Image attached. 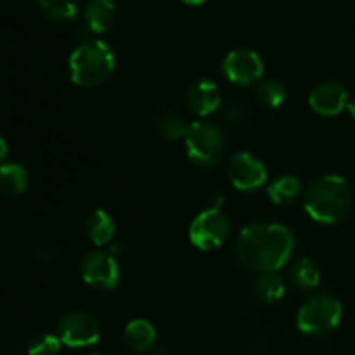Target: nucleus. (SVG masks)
<instances>
[{"label":"nucleus","instance_id":"1","mask_svg":"<svg viewBox=\"0 0 355 355\" xmlns=\"http://www.w3.org/2000/svg\"><path fill=\"white\" fill-rule=\"evenodd\" d=\"M295 248V236L286 225L255 222L241 229L236 253L245 267L259 272H277Z\"/></svg>","mask_w":355,"mask_h":355},{"label":"nucleus","instance_id":"2","mask_svg":"<svg viewBox=\"0 0 355 355\" xmlns=\"http://www.w3.org/2000/svg\"><path fill=\"white\" fill-rule=\"evenodd\" d=\"M352 207V187L342 175H324L305 189L304 208L319 224H336Z\"/></svg>","mask_w":355,"mask_h":355},{"label":"nucleus","instance_id":"3","mask_svg":"<svg viewBox=\"0 0 355 355\" xmlns=\"http://www.w3.org/2000/svg\"><path fill=\"white\" fill-rule=\"evenodd\" d=\"M116 58L110 44L99 38H83L68 59L69 78L75 85L92 89L113 75Z\"/></svg>","mask_w":355,"mask_h":355},{"label":"nucleus","instance_id":"4","mask_svg":"<svg viewBox=\"0 0 355 355\" xmlns=\"http://www.w3.org/2000/svg\"><path fill=\"white\" fill-rule=\"evenodd\" d=\"M342 315L343 309L338 298L329 293H318L298 309L297 326L304 335L321 338L338 328Z\"/></svg>","mask_w":355,"mask_h":355},{"label":"nucleus","instance_id":"5","mask_svg":"<svg viewBox=\"0 0 355 355\" xmlns=\"http://www.w3.org/2000/svg\"><path fill=\"white\" fill-rule=\"evenodd\" d=\"M187 156L191 162L203 168L217 165L224 151V139L220 128L208 121H193L184 137Z\"/></svg>","mask_w":355,"mask_h":355},{"label":"nucleus","instance_id":"6","mask_svg":"<svg viewBox=\"0 0 355 355\" xmlns=\"http://www.w3.org/2000/svg\"><path fill=\"white\" fill-rule=\"evenodd\" d=\"M231 220L227 214L217 208H207L194 217L189 227V241L201 252H210L227 241Z\"/></svg>","mask_w":355,"mask_h":355},{"label":"nucleus","instance_id":"7","mask_svg":"<svg viewBox=\"0 0 355 355\" xmlns=\"http://www.w3.org/2000/svg\"><path fill=\"white\" fill-rule=\"evenodd\" d=\"M82 277L89 286L101 291H110L120 283V267H118L116 257L111 252L104 250H94L87 253L82 260Z\"/></svg>","mask_w":355,"mask_h":355},{"label":"nucleus","instance_id":"8","mask_svg":"<svg viewBox=\"0 0 355 355\" xmlns=\"http://www.w3.org/2000/svg\"><path fill=\"white\" fill-rule=\"evenodd\" d=\"M222 73L231 83L238 87H250L260 82L263 75V62L255 51L236 49L222 59Z\"/></svg>","mask_w":355,"mask_h":355},{"label":"nucleus","instance_id":"9","mask_svg":"<svg viewBox=\"0 0 355 355\" xmlns=\"http://www.w3.org/2000/svg\"><path fill=\"white\" fill-rule=\"evenodd\" d=\"M58 338L73 349L90 347L99 342L101 326L97 319L87 312H69L59 321Z\"/></svg>","mask_w":355,"mask_h":355},{"label":"nucleus","instance_id":"10","mask_svg":"<svg viewBox=\"0 0 355 355\" xmlns=\"http://www.w3.org/2000/svg\"><path fill=\"white\" fill-rule=\"evenodd\" d=\"M227 175L232 186L239 191H257L266 184L267 168L252 153H236L227 165Z\"/></svg>","mask_w":355,"mask_h":355},{"label":"nucleus","instance_id":"11","mask_svg":"<svg viewBox=\"0 0 355 355\" xmlns=\"http://www.w3.org/2000/svg\"><path fill=\"white\" fill-rule=\"evenodd\" d=\"M349 92L338 82H322L309 94V106L321 116H336L347 110Z\"/></svg>","mask_w":355,"mask_h":355},{"label":"nucleus","instance_id":"12","mask_svg":"<svg viewBox=\"0 0 355 355\" xmlns=\"http://www.w3.org/2000/svg\"><path fill=\"white\" fill-rule=\"evenodd\" d=\"M187 106L196 113L198 116H208V114L217 113L222 104L220 89L217 83L211 80L201 78L196 80L193 85L187 89Z\"/></svg>","mask_w":355,"mask_h":355},{"label":"nucleus","instance_id":"13","mask_svg":"<svg viewBox=\"0 0 355 355\" xmlns=\"http://www.w3.org/2000/svg\"><path fill=\"white\" fill-rule=\"evenodd\" d=\"M116 7L113 0H89L83 9V19L90 33H106L114 23Z\"/></svg>","mask_w":355,"mask_h":355},{"label":"nucleus","instance_id":"14","mask_svg":"<svg viewBox=\"0 0 355 355\" xmlns=\"http://www.w3.org/2000/svg\"><path fill=\"white\" fill-rule=\"evenodd\" d=\"M114 231H116V225H114L113 217L104 210L92 211L85 222L87 238L97 248L110 245L114 236Z\"/></svg>","mask_w":355,"mask_h":355},{"label":"nucleus","instance_id":"15","mask_svg":"<svg viewBox=\"0 0 355 355\" xmlns=\"http://www.w3.org/2000/svg\"><path fill=\"white\" fill-rule=\"evenodd\" d=\"M125 342L134 352H149L156 343L155 326L146 319H134L125 326Z\"/></svg>","mask_w":355,"mask_h":355},{"label":"nucleus","instance_id":"16","mask_svg":"<svg viewBox=\"0 0 355 355\" xmlns=\"http://www.w3.org/2000/svg\"><path fill=\"white\" fill-rule=\"evenodd\" d=\"M28 186V172L21 163L9 162L0 165V191L7 196H17Z\"/></svg>","mask_w":355,"mask_h":355},{"label":"nucleus","instance_id":"17","mask_svg":"<svg viewBox=\"0 0 355 355\" xmlns=\"http://www.w3.org/2000/svg\"><path fill=\"white\" fill-rule=\"evenodd\" d=\"M302 182L295 175H281L269 184L267 196L274 205H290L300 196Z\"/></svg>","mask_w":355,"mask_h":355},{"label":"nucleus","instance_id":"18","mask_svg":"<svg viewBox=\"0 0 355 355\" xmlns=\"http://www.w3.org/2000/svg\"><path fill=\"white\" fill-rule=\"evenodd\" d=\"M290 281L302 291H312L321 283V272L311 259H298L290 267Z\"/></svg>","mask_w":355,"mask_h":355},{"label":"nucleus","instance_id":"19","mask_svg":"<svg viewBox=\"0 0 355 355\" xmlns=\"http://www.w3.org/2000/svg\"><path fill=\"white\" fill-rule=\"evenodd\" d=\"M284 284L283 276L279 272H260V276L255 281V293L260 300L266 304H276L284 297Z\"/></svg>","mask_w":355,"mask_h":355},{"label":"nucleus","instance_id":"20","mask_svg":"<svg viewBox=\"0 0 355 355\" xmlns=\"http://www.w3.org/2000/svg\"><path fill=\"white\" fill-rule=\"evenodd\" d=\"M37 3L49 19L66 23L78 16L82 0H37Z\"/></svg>","mask_w":355,"mask_h":355},{"label":"nucleus","instance_id":"21","mask_svg":"<svg viewBox=\"0 0 355 355\" xmlns=\"http://www.w3.org/2000/svg\"><path fill=\"white\" fill-rule=\"evenodd\" d=\"M257 99L262 106L276 110V107L283 106V103L286 101V89L277 80H263L257 87Z\"/></svg>","mask_w":355,"mask_h":355},{"label":"nucleus","instance_id":"22","mask_svg":"<svg viewBox=\"0 0 355 355\" xmlns=\"http://www.w3.org/2000/svg\"><path fill=\"white\" fill-rule=\"evenodd\" d=\"M187 128H189V125L186 123V120L175 113L163 114L158 121L159 134L166 141H180V139H184L187 134Z\"/></svg>","mask_w":355,"mask_h":355},{"label":"nucleus","instance_id":"23","mask_svg":"<svg viewBox=\"0 0 355 355\" xmlns=\"http://www.w3.org/2000/svg\"><path fill=\"white\" fill-rule=\"evenodd\" d=\"M61 349V340L58 335L44 333V335L35 336L28 345V355H58Z\"/></svg>","mask_w":355,"mask_h":355},{"label":"nucleus","instance_id":"24","mask_svg":"<svg viewBox=\"0 0 355 355\" xmlns=\"http://www.w3.org/2000/svg\"><path fill=\"white\" fill-rule=\"evenodd\" d=\"M218 118L225 125H238L248 118V111H246V106H243L241 103H232L218 113Z\"/></svg>","mask_w":355,"mask_h":355},{"label":"nucleus","instance_id":"25","mask_svg":"<svg viewBox=\"0 0 355 355\" xmlns=\"http://www.w3.org/2000/svg\"><path fill=\"white\" fill-rule=\"evenodd\" d=\"M208 208H217V210H222V203H224V196L220 193H211L208 196Z\"/></svg>","mask_w":355,"mask_h":355},{"label":"nucleus","instance_id":"26","mask_svg":"<svg viewBox=\"0 0 355 355\" xmlns=\"http://www.w3.org/2000/svg\"><path fill=\"white\" fill-rule=\"evenodd\" d=\"M6 156H7V142H6V139L0 135V165L3 163Z\"/></svg>","mask_w":355,"mask_h":355},{"label":"nucleus","instance_id":"27","mask_svg":"<svg viewBox=\"0 0 355 355\" xmlns=\"http://www.w3.org/2000/svg\"><path fill=\"white\" fill-rule=\"evenodd\" d=\"M347 111H349L350 116L355 120V99H349V104H347Z\"/></svg>","mask_w":355,"mask_h":355},{"label":"nucleus","instance_id":"28","mask_svg":"<svg viewBox=\"0 0 355 355\" xmlns=\"http://www.w3.org/2000/svg\"><path fill=\"white\" fill-rule=\"evenodd\" d=\"M180 2L187 3V6H193V7H198V6H203L207 0H180Z\"/></svg>","mask_w":355,"mask_h":355},{"label":"nucleus","instance_id":"29","mask_svg":"<svg viewBox=\"0 0 355 355\" xmlns=\"http://www.w3.org/2000/svg\"><path fill=\"white\" fill-rule=\"evenodd\" d=\"M153 355H165V352H163V350H158V352H155Z\"/></svg>","mask_w":355,"mask_h":355},{"label":"nucleus","instance_id":"30","mask_svg":"<svg viewBox=\"0 0 355 355\" xmlns=\"http://www.w3.org/2000/svg\"><path fill=\"white\" fill-rule=\"evenodd\" d=\"M92 355H101V354H92Z\"/></svg>","mask_w":355,"mask_h":355}]
</instances>
